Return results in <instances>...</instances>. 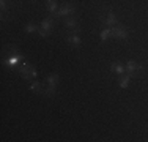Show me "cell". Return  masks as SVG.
<instances>
[{
  "label": "cell",
  "instance_id": "cell-1",
  "mask_svg": "<svg viewBox=\"0 0 148 142\" xmlns=\"http://www.w3.org/2000/svg\"><path fill=\"white\" fill-rule=\"evenodd\" d=\"M58 81H60V76L57 73H52V74H49V76L46 77V88H44V95H46V97H54Z\"/></svg>",
  "mask_w": 148,
  "mask_h": 142
},
{
  "label": "cell",
  "instance_id": "cell-2",
  "mask_svg": "<svg viewBox=\"0 0 148 142\" xmlns=\"http://www.w3.org/2000/svg\"><path fill=\"white\" fill-rule=\"evenodd\" d=\"M24 60V55L21 54V52H17V49H10V55L6 57L3 62H5L6 66H10V68H16V66H19L21 63H22Z\"/></svg>",
  "mask_w": 148,
  "mask_h": 142
},
{
  "label": "cell",
  "instance_id": "cell-3",
  "mask_svg": "<svg viewBox=\"0 0 148 142\" xmlns=\"http://www.w3.org/2000/svg\"><path fill=\"white\" fill-rule=\"evenodd\" d=\"M52 28H54V21L51 19V17H46V19H43V22H41V28L38 32H40L41 38H46L49 33L52 32Z\"/></svg>",
  "mask_w": 148,
  "mask_h": 142
},
{
  "label": "cell",
  "instance_id": "cell-4",
  "mask_svg": "<svg viewBox=\"0 0 148 142\" xmlns=\"http://www.w3.org/2000/svg\"><path fill=\"white\" fill-rule=\"evenodd\" d=\"M125 68H126V73L131 74V76H137V74L142 73V70H143L142 65L137 63V62H134V60H128L126 65H125Z\"/></svg>",
  "mask_w": 148,
  "mask_h": 142
},
{
  "label": "cell",
  "instance_id": "cell-5",
  "mask_svg": "<svg viewBox=\"0 0 148 142\" xmlns=\"http://www.w3.org/2000/svg\"><path fill=\"white\" fill-rule=\"evenodd\" d=\"M112 37L117 40H126L128 38V30L121 26H114L112 27Z\"/></svg>",
  "mask_w": 148,
  "mask_h": 142
},
{
  "label": "cell",
  "instance_id": "cell-6",
  "mask_svg": "<svg viewBox=\"0 0 148 142\" xmlns=\"http://www.w3.org/2000/svg\"><path fill=\"white\" fill-rule=\"evenodd\" d=\"M101 22H103L104 26L114 27V26H117V16H115V13L107 11V13H106V16L101 17Z\"/></svg>",
  "mask_w": 148,
  "mask_h": 142
},
{
  "label": "cell",
  "instance_id": "cell-7",
  "mask_svg": "<svg viewBox=\"0 0 148 142\" xmlns=\"http://www.w3.org/2000/svg\"><path fill=\"white\" fill-rule=\"evenodd\" d=\"M76 11V8H74L73 5H69V3H65V5H62L58 8L57 11V16H68V14H73Z\"/></svg>",
  "mask_w": 148,
  "mask_h": 142
},
{
  "label": "cell",
  "instance_id": "cell-8",
  "mask_svg": "<svg viewBox=\"0 0 148 142\" xmlns=\"http://www.w3.org/2000/svg\"><path fill=\"white\" fill-rule=\"evenodd\" d=\"M110 71L115 74H118V76H121V74L126 73V68L121 62H114V63H110Z\"/></svg>",
  "mask_w": 148,
  "mask_h": 142
},
{
  "label": "cell",
  "instance_id": "cell-9",
  "mask_svg": "<svg viewBox=\"0 0 148 142\" xmlns=\"http://www.w3.org/2000/svg\"><path fill=\"white\" fill-rule=\"evenodd\" d=\"M66 41H68L71 46H74V48H79L80 46V38H79V35H77L76 32L71 33V35H68V37H66Z\"/></svg>",
  "mask_w": 148,
  "mask_h": 142
},
{
  "label": "cell",
  "instance_id": "cell-10",
  "mask_svg": "<svg viewBox=\"0 0 148 142\" xmlns=\"http://www.w3.org/2000/svg\"><path fill=\"white\" fill-rule=\"evenodd\" d=\"M131 74H128L126 73L125 76H120V79H118V85H120V88H128V85H129V79H131Z\"/></svg>",
  "mask_w": 148,
  "mask_h": 142
},
{
  "label": "cell",
  "instance_id": "cell-11",
  "mask_svg": "<svg viewBox=\"0 0 148 142\" xmlns=\"http://www.w3.org/2000/svg\"><path fill=\"white\" fill-rule=\"evenodd\" d=\"M65 26H66L68 30H74V32L79 30V27H77V21L74 19V17H68V19H65Z\"/></svg>",
  "mask_w": 148,
  "mask_h": 142
},
{
  "label": "cell",
  "instance_id": "cell-12",
  "mask_svg": "<svg viewBox=\"0 0 148 142\" xmlns=\"http://www.w3.org/2000/svg\"><path fill=\"white\" fill-rule=\"evenodd\" d=\"M46 8H47L49 13H54V14H57L58 11V5L55 0H46Z\"/></svg>",
  "mask_w": 148,
  "mask_h": 142
},
{
  "label": "cell",
  "instance_id": "cell-13",
  "mask_svg": "<svg viewBox=\"0 0 148 142\" xmlns=\"http://www.w3.org/2000/svg\"><path fill=\"white\" fill-rule=\"evenodd\" d=\"M29 71H30V63L29 62H22L19 65V74L22 77H25L27 74H29Z\"/></svg>",
  "mask_w": 148,
  "mask_h": 142
},
{
  "label": "cell",
  "instance_id": "cell-14",
  "mask_svg": "<svg viewBox=\"0 0 148 142\" xmlns=\"http://www.w3.org/2000/svg\"><path fill=\"white\" fill-rule=\"evenodd\" d=\"M112 35V27H109V28H104L103 32H101V35H99V40L101 43H104V41H107V38Z\"/></svg>",
  "mask_w": 148,
  "mask_h": 142
},
{
  "label": "cell",
  "instance_id": "cell-15",
  "mask_svg": "<svg viewBox=\"0 0 148 142\" xmlns=\"http://www.w3.org/2000/svg\"><path fill=\"white\" fill-rule=\"evenodd\" d=\"M24 30H25L27 33H33V32L38 30V27H36V24H35V22H29V24H25Z\"/></svg>",
  "mask_w": 148,
  "mask_h": 142
},
{
  "label": "cell",
  "instance_id": "cell-16",
  "mask_svg": "<svg viewBox=\"0 0 148 142\" xmlns=\"http://www.w3.org/2000/svg\"><path fill=\"white\" fill-rule=\"evenodd\" d=\"M30 90L35 92V93H40V92H41V84L36 82V81H33V82L30 84Z\"/></svg>",
  "mask_w": 148,
  "mask_h": 142
},
{
  "label": "cell",
  "instance_id": "cell-17",
  "mask_svg": "<svg viewBox=\"0 0 148 142\" xmlns=\"http://www.w3.org/2000/svg\"><path fill=\"white\" fill-rule=\"evenodd\" d=\"M8 6H10V0H0V11L2 13L8 11Z\"/></svg>",
  "mask_w": 148,
  "mask_h": 142
},
{
  "label": "cell",
  "instance_id": "cell-18",
  "mask_svg": "<svg viewBox=\"0 0 148 142\" xmlns=\"http://www.w3.org/2000/svg\"><path fill=\"white\" fill-rule=\"evenodd\" d=\"M36 76H38V71L35 70V68H30V71H29V74H27L24 79H32V81H35L36 79Z\"/></svg>",
  "mask_w": 148,
  "mask_h": 142
}]
</instances>
